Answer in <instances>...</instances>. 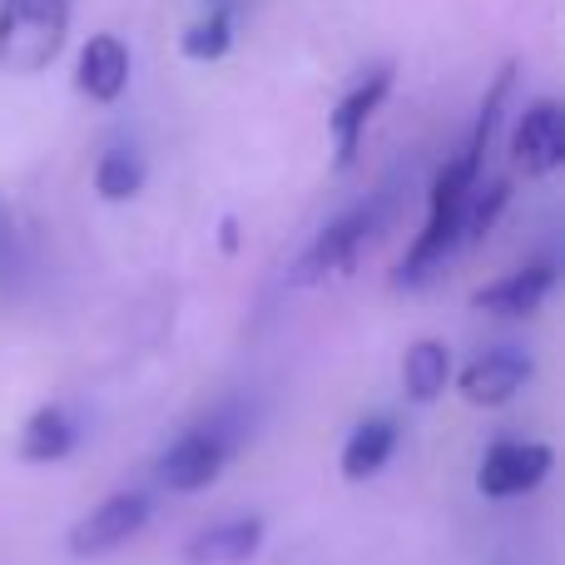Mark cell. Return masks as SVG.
<instances>
[{"instance_id": "obj_1", "label": "cell", "mask_w": 565, "mask_h": 565, "mask_svg": "<svg viewBox=\"0 0 565 565\" xmlns=\"http://www.w3.org/2000/svg\"><path fill=\"white\" fill-rule=\"evenodd\" d=\"M511 75H516L511 65L497 75V85H491L487 105H481V115H477L471 139L461 145L457 159H447V169H441L437 184H431L427 224H422L417 244L407 248V258L392 268V282H397V288H417V282H427L431 268H441L451 254H457V244H467V238H461V228H467V199H471V189L481 184V159H487V149H491V135H497V119H501V105H507Z\"/></svg>"}, {"instance_id": "obj_2", "label": "cell", "mask_w": 565, "mask_h": 565, "mask_svg": "<svg viewBox=\"0 0 565 565\" xmlns=\"http://www.w3.org/2000/svg\"><path fill=\"white\" fill-rule=\"evenodd\" d=\"M70 30V0H0V65L10 75H40L60 55Z\"/></svg>"}, {"instance_id": "obj_3", "label": "cell", "mask_w": 565, "mask_h": 565, "mask_svg": "<svg viewBox=\"0 0 565 565\" xmlns=\"http://www.w3.org/2000/svg\"><path fill=\"white\" fill-rule=\"evenodd\" d=\"M377 224H382L377 204H358L342 218H332V224L322 228L298 258H292L288 288H312V282H328V278H338L342 268H352L358 254H362V244L377 234Z\"/></svg>"}, {"instance_id": "obj_4", "label": "cell", "mask_w": 565, "mask_h": 565, "mask_svg": "<svg viewBox=\"0 0 565 565\" xmlns=\"http://www.w3.org/2000/svg\"><path fill=\"white\" fill-rule=\"evenodd\" d=\"M228 457H234V437L224 427H194L174 441V447L159 457L154 477L164 491H179V497H194V491L214 487L224 477Z\"/></svg>"}, {"instance_id": "obj_5", "label": "cell", "mask_w": 565, "mask_h": 565, "mask_svg": "<svg viewBox=\"0 0 565 565\" xmlns=\"http://www.w3.org/2000/svg\"><path fill=\"white\" fill-rule=\"evenodd\" d=\"M149 511H154V501L145 497V491H115V497H105L89 516H79L75 526H70V556L79 561H95V556H109V551L129 546V541L145 531Z\"/></svg>"}, {"instance_id": "obj_6", "label": "cell", "mask_w": 565, "mask_h": 565, "mask_svg": "<svg viewBox=\"0 0 565 565\" xmlns=\"http://www.w3.org/2000/svg\"><path fill=\"white\" fill-rule=\"evenodd\" d=\"M556 457L546 441H497L477 467V491L491 501H516L551 477Z\"/></svg>"}, {"instance_id": "obj_7", "label": "cell", "mask_w": 565, "mask_h": 565, "mask_svg": "<svg viewBox=\"0 0 565 565\" xmlns=\"http://www.w3.org/2000/svg\"><path fill=\"white\" fill-rule=\"evenodd\" d=\"M511 159H516V169L531 179H546L565 164V109L556 99H536V105L521 115L516 135H511Z\"/></svg>"}, {"instance_id": "obj_8", "label": "cell", "mask_w": 565, "mask_h": 565, "mask_svg": "<svg viewBox=\"0 0 565 565\" xmlns=\"http://www.w3.org/2000/svg\"><path fill=\"white\" fill-rule=\"evenodd\" d=\"M457 377V392L471 402V407H501L511 402L531 377V358H521L516 348H491V352H477Z\"/></svg>"}, {"instance_id": "obj_9", "label": "cell", "mask_w": 565, "mask_h": 565, "mask_svg": "<svg viewBox=\"0 0 565 565\" xmlns=\"http://www.w3.org/2000/svg\"><path fill=\"white\" fill-rule=\"evenodd\" d=\"M387 89H392V70L377 65V70H367V75H362L358 85L338 99V109H332L328 125H332V145H338V164L342 169L358 159V145H362V135H367L372 115L382 109V99H387Z\"/></svg>"}, {"instance_id": "obj_10", "label": "cell", "mask_w": 565, "mask_h": 565, "mask_svg": "<svg viewBox=\"0 0 565 565\" xmlns=\"http://www.w3.org/2000/svg\"><path fill=\"white\" fill-rule=\"evenodd\" d=\"M551 292H556V264H526V268H516V274L477 288L471 292V308L497 312V318H531Z\"/></svg>"}, {"instance_id": "obj_11", "label": "cell", "mask_w": 565, "mask_h": 565, "mask_svg": "<svg viewBox=\"0 0 565 565\" xmlns=\"http://www.w3.org/2000/svg\"><path fill=\"white\" fill-rule=\"evenodd\" d=\"M264 551V516H234L194 531L184 546V565H244Z\"/></svg>"}, {"instance_id": "obj_12", "label": "cell", "mask_w": 565, "mask_h": 565, "mask_svg": "<svg viewBox=\"0 0 565 565\" xmlns=\"http://www.w3.org/2000/svg\"><path fill=\"white\" fill-rule=\"evenodd\" d=\"M79 95H89L95 105H115L129 85V50L119 35H89V45L79 50L75 70Z\"/></svg>"}, {"instance_id": "obj_13", "label": "cell", "mask_w": 565, "mask_h": 565, "mask_svg": "<svg viewBox=\"0 0 565 565\" xmlns=\"http://www.w3.org/2000/svg\"><path fill=\"white\" fill-rule=\"evenodd\" d=\"M402 441V427L392 417H367L352 427V437L342 441V477L348 481H372L392 461Z\"/></svg>"}, {"instance_id": "obj_14", "label": "cell", "mask_w": 565, "mask_h": 565, "mask_svg": "<svg viewBox=\"0 0 565 565\" xmlns=\"http://www.w3.org/2000/svg\"><path fill=\"white\" fill-rule=\"evenodd\" d=\"M79 441V427L70 422L65 407H35L30 422L20 427V461L30 467H50V461H65Z\"/></svg>"}, {"instance_id": "obj_15", "label": "cell", "mask_w": 565, "mask_h": 565, "mask_svg": "<svg viewBox=\"0 0 565 565\" xmlns=\"http://www.w3.org/2000/svg\"><path fill=\"white\" fill-rule=\"evenodd\" d=\"M447 382H451V352L437 338H422L402 352V392H407V402L427 407V402H437L447 392Z\"/></svg>"}, {"instance_id": "obj_16", "label": "cell", "mask_w": 565, "mask_h": 565, "mask_svg": "<svg viewBox=\"0 0 565 565\" xmlns=\"http://www.w3.org/2000/svg\"><path fill=\"white\" fill-rule=\"evenodd\" d=\"M145 189V154L129 145H109L95 164V194L105 204H129Z\"/></svg>"}, {"instance_id": "obj_17", "label": "cell", "mask_w": 565, "mask_h": 565, "mask_svg": "<svg viewBox=\"0 0 565 565\" xmlns=\"http://www.w3.org/2000/svg\"><path fill=\"white\" fill-rule=\"evenodd\" d=\"M228 45H234V15H228L224 6H214L204 20H194V25L184 30V40H179V50H184L189 60H218Z\"/></svg>"}, {"instance_id": "obj_18", "label": "cell", "mask_w": 565, "mask_h": 565, "mask_svg": "<svg viewBox=\"0 0 565 565\" xmlns=\"http://www.w3.org/2000/svg\"><path fill=\"white\" fill-rule=\"evenodd\" d=\"M20 282H25V244H20V224L15 209L0 199V298H15Z\"/></svg>"}]
</instances>
